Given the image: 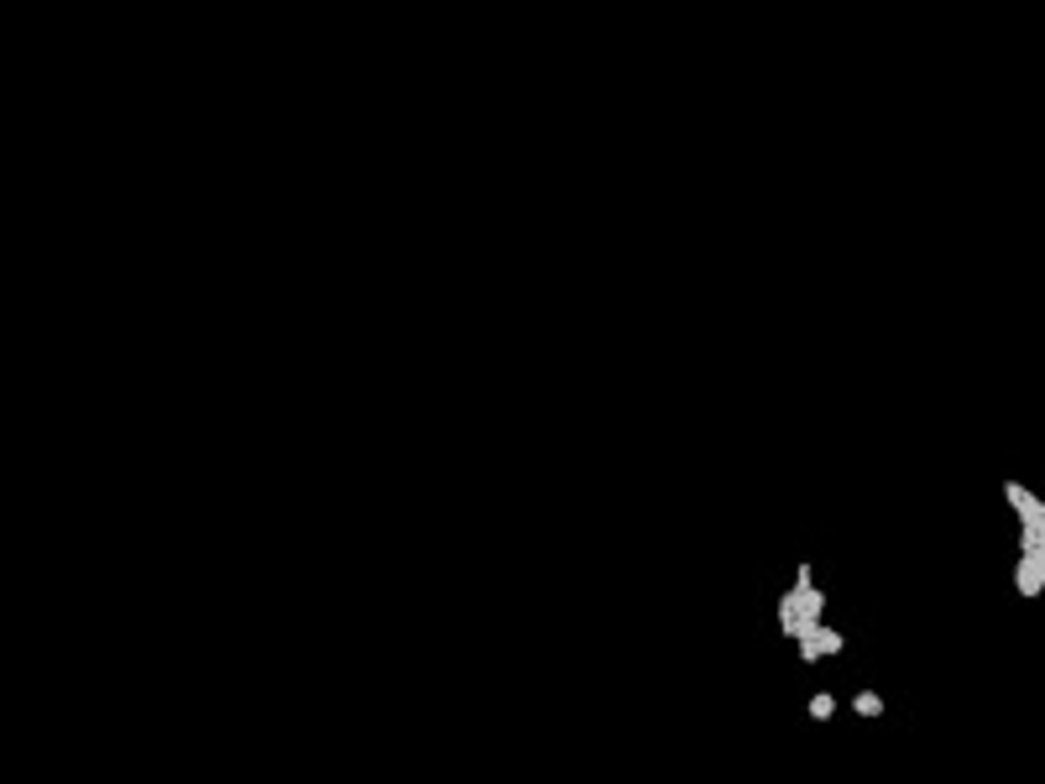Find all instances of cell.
<instances>
[{"label": "cell", "mask_w": 1045, "mask_h": 784, "mask_svg": "<svg viewBox=\"0 0 1045 784\" xmlns=\"http://www.w3.org/2000/svg\"><path fill=\"white\" fill-rule=\"evenodd\" d=\"M1014 586H1019V596H1040V586H1045V549H1019Z\"/></svg>", "instance_id": "obj_1"}, {"label": "cell", "mask_w": 1045, "mask_h": 784, "mask_svg": "<svg viewBox=\"0 0 1045 784\" xmlns=\"http://www.w3.org/2000/svg\"><path fill=\"white\" fill-rule=\"evenodd\" d=\"M852 706L863 711V717H884V696H873V690H863V696H852Z\"/></svg>", "instance_id": "obj_2"}, {"label": "cell", "mask_w": 1045, "mask_h": 784, "mask_svg": "<svg viewBox=\"0 0 1045 784\" xmlns=\"http://www.w3.org/2000/svg\"><path fill=\"white\" fill-rule=\"evenodd\" d=\"M831 711H836V701H831V696H816V701H810V717H816V722H826Z\"/></svg>", "instance_id": "obj_3"}]
</instances>
